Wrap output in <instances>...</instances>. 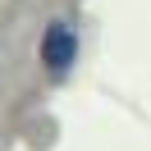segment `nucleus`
I'll list each match as a JSON object with an SVG mask.
<instances>
[{"instance_id":"f257e3e1","label":"nucleus","mask_w":151,"mask_h":151,"mask_svg":"<svg viewBox=\"0 0 151 151\" xmlns=\"http://www.w3.org/2000/svg\"><path fill=\"white\" fill-rule=\"evenodd\" d=\"M69 55H73L69 32H64V28H50V37H46V64H50V69H64Z\"/></svg>"}]
</instances>
